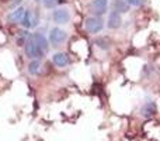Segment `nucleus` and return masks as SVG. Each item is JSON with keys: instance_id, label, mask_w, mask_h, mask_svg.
<instances>
[{"instance_id": "nucleus-1", "label": "nucleus", "mask_w": 160, "mask_h": 141, "mask_svg": "<svg viewBox=\"0 0 160 141\" xmlns=\"http://www.w3.org/2000/svg\"><path fill=\"white\" fill-rule=\"evenodd\" d=\"M84 25H86V30H87L88 33L97 34L102 30V25L104 24H102L101 19H98V17H88V19L86 20Z\"/></svg>"}, {"instance_id": "nucleus-2", "label": "nucleus", "mask_w": 160, "mask_h": 141, "mask_svg": "<svg viewBox=\"0 0 160 141\" xmlns=\"http://www.w3.org/2000/svg\"><path fill=\"white\" fill-rule=\"evenodd\" d=\"M66 37H68L66 33H65L63 30H61V28H52V30H51V34H49V40L53 44V47L61 45L62 42L66 40Z\"/></svg>"}, {"instance_id": "nucleus-3", "label": "nucleus", "mask_w": 160, "mask_h": 141, "mask_svg": "<svg viewBox=\"0 0 160 141\" xmlns=\"http://www.w3.org/2000/svg\"><path fill=\"white\" fill-rule=\"evenodd\" d=\"M107 6H108V0H93L90 4V10L97 16H101V14H104L107 11Z\"/></svg>"}, {"instance_id": "nucleus-4", "label": "nucleus", "mask_w": 160, "mask_h": 141, "mask_svg": "<svg viewBox=\"0 0 160 141\" xmlns=\"http://www.w3.org/2000/svg\"><path fill=\"white\" fill-rule=\"evenodd\" d=\"M25 52H27V55L30 57V58H34V59L42 58V57H44V54H45V52H42V51L39 50V48L37 47L32 41H28L27 42V45H25Z\"/></svg>"}, {"instance_id": "nucleus-5", "label": "nucleus", "mask_w": 160, "mask_h": 141, "mask_svg": "<svg viewBox=\"0 0 160 141\" xmlns=\"http://www.w3.org/2000/svg\"><path fill=\"white\" fill-rule=\"evenodd\" d=\"M30 41H32L34 44H35L37 47H38L39 50L42 51V52H47V51H48V40L45 38L42 34H39V33L32 34V35H31V40H30Z\"/></svg>"}, {"instance_id": "nucleus-6", "label": "nucleus", "mask_w": 160, "mask_h": 141, "mask_svg": "<svg viewBox=\"0 0 160 141\" xmlns=\"http://www.w3.org/2000/svg\"><path fill=\"white\" fill-rule=\"evenodd\" d=\"M69 19H70V14L66 8H56L53 11V20L56 23H59V24H66L69 21Z\"/></svg>"}, {"instance_id": "nucleus-7", "label": "nucleus", "mask_w": 160, "mask_h": 141, "mask_svg": "<svg viewBox=\"0 0 160 141\" xmlns=\"http://www.w3.org/2000/svg\"><path fill=\"white\" fill-rule=\"evenodd\" d=\"M122 23V19H121V14L118 11H111L110 16H108V27L110 28H118Z\"/></svg>"}, {"instance_id": "nucleus-8", "label": "nucleus", "mask_w": 160, "mask_h": 141, "mask_svg": "<svg viewBox=\"0 0 160 141\" xmlns=\"http://www.w3.org/2000/svg\"><path fill=\"white\" fill-rule=\"evenodd\" d=\"M53 64L59 68H63L69 64V57L66 55L65 52H58L53 55Z\"/></svg>"}, {"instance_id": "nucleus-9", "label": "nucleus", "mask_w": 160, "mask_h": 141, "mask_svg": "<svg viewBox=\"0 0 160 141\" xmlns=\"http://www.w3.org/2000/svg\"><path fill=\"white\" fill-rule=\"evenodd\" d=\"M142 116L145 117H152L156 113V103L155 102H148L143 105V107L141 109Z\"/></svg>"}, {"instance_id": "nucleus-10", "label": "nucleus", "mask_w": 160, "mask_h": 141, "mask_svg": "<svg viewBox=\"0 0 160 141\" xmlns=\"http://www.w3.org/2000/svg\"><path fill=\"white\" fill-rule=\"evenodd\" d=\"M24 13H25L24 8H22V7H18V8H16V11H13V13L8 16V20H10L11 23L21 21V19H22V16H24Z\"/></svg>"}, {"instance_id": "nucleus-11", "label": "nucleus", "mask_w": 160, "mask_h": 141, "mask_svg": "<svg viewBox=\"0 0 160 141\" xmlns=\"http://www.w3.org/2000/svg\"><path fill=\"white\" fill-rule=\"evenodd\" d=\"M128 7H129V4L125 0H114V10L118 11V13L128 11Z\"/></svg>"}, {"instance_id": "nucleus-12", "label": "nucleus", "mask_w": 160, "mask_h": 141, "mask_svg": "<svg viewBox=\"0 0 160 141\" xmlns=\"http://www.w3.org/2000/svg\"><path fill=\"white\" fill-rule=\"evenodd\" d=\"M21 24L24 25L25 28H30V27H32V25H34L32 14H31V13H30V11H28V10H25L24 16H22V19H21Z\"/></svg>"}, {"instance_id": "nucleus-13", "label": "nucleus", "mask_w": 160, "mask_h": 141, "mask_svg": "<svg viewBox=\"0 0 160 141\" xmlns=\"http://www.w3.org/2000/svg\"><path fill=\"white\" fill-rule=\"evenodd\" d=\"M39 71H41V62H39L38 59L30 62V65H28V72H30L31 75H38Z\"/></svg>"}, {"instance_id": "nucleus-14", "label": "nucleus", "mask_w": 160, "mask_h": 141, "mask_svg": "<svg viewBox=\"0 0 160 141\" xmlns=\"http://www.w3.org/2000/svg\"><path fill=\"white\" fill-rule=\"evenodd\" d=\"M96 44L98 45L100 48H102V50H107L108 45H110V42H108L107 38H98V40H96Z\"/></svg>"}, {"instance_id": "nucleus-15", "label": "nucleus", "mask_w": 160, "mask_h": 141, "mask_svg": "<svg viewBox=\"0 0 160 141\" xmlns=\"http://www.w3.org/2000/svg\"><path fill=\"white\" fill-rule=\"evenodd\" d=\"M127 3L129 6H141L143 3V0H127Z\"/></svg>"}, {"instance_id": "nucleus-16", "label": "nucleus", "mask_w": 160, "mask_h": 141, "mask_svg": "<svg viewBox=\"0 0 160 141\" xmlns=\"http://www.w3.org/2000/svg\"><path fill=\"white\" fill-rule=\"evenodd\" d=\"M2 3H8V2H11V0H0Z\"/></svg>"}]
</instances>
